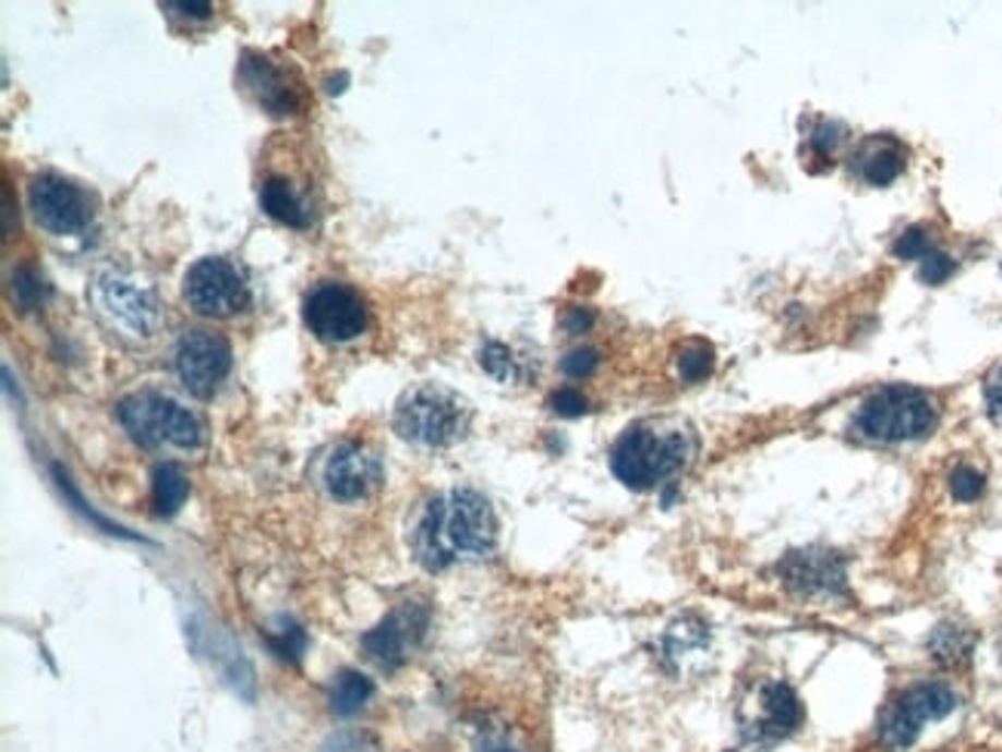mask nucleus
I'll return each instance as SVG.
<instances>
[{"label":"nucleus","mask_w":1002,"mask_h":752,"mask_svg":"<svg viewBox=\"0 0 1002 752\" xmlns=\"http://www.w3.org/2000/svg\"><path fill=\"white\" fill-rule=\"evenodd\" d=\"M497 549V516L479 490L454 487L438 497L417 521L413 556L426 571H445L457 561H482Z\"/></svg>","instance_id":"nucleus-1"},{"label":"nucleus","mask_w":1002,"mask_h":752,"mask_svg":"<svg viewBox=\"0 0 1002 752\" xmlns=\"http://www.w3.org/2000/svg\"><path fill=\"white\" fill-rule=\"evenodd\" d=\"M259 207L290 229H312L322 216V173L312 145L281 133L259 155Z\"/></svg>","instance_id":"nucleus-2"},{"label":"nucleus","mask_w":1002,"mask_h":752,"mask_svg":"<svg viewBox=\"0 0 1002 752\" xmlns=\"http://www.w3.org/2000/svg\"><path fill=\"white\" fill-rule=\"evenodd\" d=\"M691 453L695 438L688 429L636 423L611 448V472L632 490H651L688 466Z\"/></svg>","instance_id":"nucleus-3"},{"label":"nucleus","mask_w":1002,"mask_h":752,"mask_svg":"<svg viewBox=\"0 0 1002 752\" xmlns=\"http://www.w3.org/2000/svg\"><path fill=\"white\" fill-rule=\"evenodd\" d=\"M395 432L423 448H450L472 426V408L463 395L438 383H423L401 395L393 416Z\"/></svg>","instance_id":"nucleus-4"},{"label":"nucleus","mask_w":1002,"mask_h":752,"mask_svg":"<svg viewBox=\"0 0 1002 752\" xmlns=\"http://www.w3.org/2000/svg\"><path fill=\"white\" fill-rule=\"evenodd\" d=\"M938 426V404L913 386H885L873 392L855 413L860 438L877 445H904L931 435Z\"/></svg>","instance_id":"nucleus-5"},{"label":"nucleus","mask_w":1002,"mask_h":752,"mask_svg":"<svg viewBox=\"0 0 1002 752\" xmlns=\"http://www.w3.org/2000/svg\"><path fill=\"white\" fill-rule=\"evenodd\" d=\"M118 416L136 445L148 450H192L204 441V426L192 411L161 392H140L121 401Z\"/></svg>","instance_id":"nucleus-6"},{"label":"nucleus","mask_w":1002,"mask_h":752,"mask_svg":"<svg viewBox=\"0 0 1002 752\" xmlns=\"http://www.w3.org/2000/svg\"><path fill=\"white\" fill-rule=\"evenodd\" d=\"M234 81H238V90L271 118L303 114L309 108V90H305L300 72L269 53L244 50Z\"/></svg>","instance_id":"nucleus-7"},{"label":"nucleus","mask_w":1002,"mask_h":752,"mask_svg":"<svg viewBox=\"0 0 1002 752\" xmlns=\"http://www.w3.org/2000/svg\"><path fill=\"white\" fill-rule=\"evenodd\" d=\"M182 296L204 318H234L251 308V284L244 269L226 256H204L182 278Z\"/></svg>","instance_id":"nucleus-8"},{"label":"nucleus","mask_w":1002,"mask_h":752,"mask_svg":"<svg viewBox=\"0 0 1002 752\" xmlns=\"http://www.w3.org/2000/svg\"><path fill=\"white\" fill-rule=\"evenodd\" d=\"M303 322L315 340L346 345L371 327V308L359 290L346 281H318L305 293Z\"/></svg>","instance_id":"nucleus-9"},{"label":"nucleus","mask_w":1002,"mask_h":752,"mask_svg":"<svg viewBox=\"0 0 1002 752\" xmlns=\"http://www.w3.org/2000/svg\"><path fill=\"white\" fill-rule=\"evenodd\" d=\"M953 709H956V694L944 681L910 684L885 706L879 718V743L892 752L910 750L929 721L950 716Z\"/></svg>","instance_id":"nucleus-10"},{"label":"nucleus","mask_w":1002,"mask_h":752,"mask_svg":"<svg viewBox=\"0 0 1002 752\" xmlns=\"http://www.w3.org/2000/svg\"><path fill=\"white\" fill-rule=\"evenodd\" d=\"M93 305L124 337H152L161 324V300L143 281L124 271H102L93 281Z\"/></svg>","instance_id":"nucleus-11"},{"label":"nucleus","mask_w":1002,"mask_h":752,"mask_svg":"<svg viewBox=\"0 0 1002 752\" xmlns=\"http://www.w3.org/2000/svg\"><path fill=\"white\" fill-rule=\"evenodd\" d=\"M28 207L44 232L84 234L96 216V197L59 173H37L28 182Z\"/></svg>","instance_id":"nucleus-12"},{"label":"nucleus","mask_w":1002,"mask_h":752,"mask_svg":"<svg viewBox=\"0 0 1002 752\" xmlns=\"http://www.w3.org/2000/svg\"><path fill=\"white\" fill-rule=\"evenodd\" d=\"M177 374L189 395L214 398L232 374V345L214 330H185L177 345Z\"/></svg>","instance_id":"nucleus-13"},{"label":"nucleus","mask_w":1002,"mask_h":752,"mask_svg":"<svg viewBox=\"0 0 1002 752\" xmlns=\"http://www.w3.org/2000/svg\"><path fill=\"white\" fill-rule=\"evenodd\" d=\"M379 484H383V460L374 450L355 441L340 445L324 466V487L334 500H364Z\"/></svg>","instance_id":"nucleus-14"},{"label":"nucleus","mask_w":1002,"mask_h":752,"mask_svg":"<svg viewBox=\"0 0 1002 752\" xmlns=\"http://www.w3.org/2000/svg\"><path fill=\"white\" fill-rule=\"evenodd\" d=\"M784 580L796 592H802L808 598H840L845 592V568L833 553L823 549H806V553H793L784 558L781 565Z\"/></svg>","instance_id":"nucleus-15"},{"label":"nucleus","mask_w":1002,"mask_h":752,"mask_svg":"<svg viewBox=\"0 0 1002 752\" xmlns=\"http://www.w3.org/2000/svg\"><path fill=\"white\" fill-rule=\"evenodd\" d=\"M423 627H426V617L417 614V608L395 610L393 617H386L379 627L361 639V645L367 651V657L379 663L383 669H398L408 660L413 642L423 635Z\"/></svg>","instance_id":"nucleus-16"},{"label":"nucleus","mask_w":1002,"mask_h":752,"mask_svg":"<svg viewBox=\"0 0 1002 752\" xmlns=\"http://www.w3.org/2000/svg\"><path fill=\"white\" fill-rule=\"evenodd\" d=\"M802 725V703L787 681L762 684L747 731L756 740H781Z\"/></svg>","instance_id":"nucleus-17"},{"label":"nucleus","mask_w":1002,"mask_h":752,"mask_svg":"<svg viewBox=\"0 0 1002 752\" xmlns=\"http://www.w3.org/2000/svg\"><path fill=\"white\" fill-rule=\"evenodd\" d=\"M855 161H858L860 180L870 182V185H889V182H895L901 177L907 155L892 140H873V143H867L860 148Z\"/></svg>","instance_id":"nucleus-18"},{"label":"nucleus","mask_w":1002,"mask_h":752,"mask_svg":"<svg viewBox=\"0 0 1002 752\" xmlns=\"http://www.w3.org/2000/svg\"><path fill=\"white\" fill-rule=\"evenodd\" d=\"M189 497V478L177 463H161L155 469L152 478V502L158 509V516H173L180 512V506Z\"/></svg>","instance_id":"nucleus-19"},{"label":"nucleus","mask_w":1002,"mask_h":752,"mask_svg":"<svg viewBox=\"0 0 1002 752\" xmlns=\"http://www.w3.org/2000/svg\"><path fill=\"white\" fill-rule=\"evenodd\" d=\"M931 657L944 666H963L971 660V651H975V639L971 632L963 627H953V623H941V627L931 632L929 639Z\"/></svg>","instance_id":"nucleus-20"},{"label":"nucleus","mask_w":1002,"mask_h":752,"mask_svg":"<svg viewBox=\"0 0 1002 752\" xmlns=\"http://www.w3.org/2000/svg\"><path fill=\"white\" fill-rule=\"evenodd\" d=\"M371 698H374V681L355 672V669L340 672L334 681V691H330V703H334L337 716H355Z\"/></svg>","instance_id":"nucleus-21"},{"label":"nucleus","mask_w":1002,"mask_h":752,"mask_svg":"<svg viewBox=\"0 0 1002 752\" xmlns=\"http://www.w3.org/2000/svg\"><path fill=\"white\" fill-rule=\"evenodd\" d=\"M479 361H482L484 371L494 376V379H500V383H519L521 379V361L516 359L512 349L503 345V342H484L482 352H479Z\"/></svg>","instance_id":"nucleus-22"},{"label":"nucleus","mask_w":1002,"mask_h":752,"mask_svg":"<svg viewBox=\"0 0 1002 752\" xmlns=\"http://www.w3.org/2000/svg\"><path fill=\"white\" fill-rule=\"evenodd\" d=\"M713 349L707 345V342H688V345H681L679 352V374L685 383H698V379H707L710 371H713Z\"/></svg>","instance_id":"nucleus-23"},{"label":"nucleus","mask_w":1002,"mask_h":752,"mask_svg":"<svg viewBox=\"0 0 1002 752\" xmlns=\"http://www.w3.org/2000/svg\"><path fill=\"white\" fill-rule=\"evenodd\" d=\"M985 487H987L985 475H981L978 469L959 466V469H953V475H950V490H953V497H956L959 502L981 500Z\"/></svg>","instance_id":"nucleus-24"},{"label":"nucleus","mask_w":1002,"mask_h":752,"mask_svg":"<svg viewBox=\"0 0 1002 752\" xmlns=\"http://www.w3.org/2000/svg\"><path fill=\"white\" fill-rule=\"evenodd\" d=\"M953 259H950L947 253H938L931 251L926 259H919V281L922 284H944L950 275H953Z\"/></svg>","instance_id":"nucleus-25"},{"label":"nucleus","mask_w":1002,"mask_h":752,"mask_svg":"<svg viewBox=\"0 0 1002 752\" xmlns=\"http://www.w3.org/2000/svg\"><path fill=\"white\" fill-rule=\"evenodd\" d=\"M562 374L571 376V379H587V376L599 367V352L595 349H574L565 359L558 361Z\"/></svg>","instance_id":"nucleus-26"},{"label":"nucleus","mask_w":1002,"mask_h":752,"mask_svg":"<svg viewBox=\"0 0 1002 752\" xmlns=\"http://www.w3.org/2000/svg\"><path fill=\"white\" fill-rule=\"evenodd\" d=\"M931 251L934 247H931V238L926 229H907L895 244V253L901 259H926Z\"/></svg>","instance_id":"nucleus-27"},{"label":"nucleus","mask_w":1002,"mask_h":752,"mask_svg":"<svg viewBox=\"0 0 1002 752\" xmlns=\"http://www.w3.org/2000/svg\"><path fill=\"white\" fill-rule=\"evenodd\" d=\"M13 296H16V303L22 308H32L40 300V278H37L35 269H28V266L16 269V275H13Z\"/></svg>","instance_id":"nucleus-28"},{"label":"nucleus","mask_w":1002,"mask_h":752,"mask_svg":"<svg viewBox=\"0 0 1002 752\" xmlns=\"http://www.w3.org/2000/svg\"><path fill=\"white\" fill-rule=\"evenodd\" d=\"M550 408H553L555 413H562V416H580V413H587L590 401L583 398V392H577V389H558V392L550 398Z\"/></svg>","instance_id":"nucleus-29"},{"label":"nucleus","mask_w":1002,"mask_h":752,"mask_svg":"<svg viewBox=\"0 0 1002 752\" xmlns=\"http://www.w3.org/2000/svg\"><path fill=\"white\" fill-rule=\"evenodd\" d=\"M161 10H167L170 16H182V19H210L214 16V3H177V0H167L161 3Z\"/></svg>","instance_id":"nucleus-30"},{"label":"nucleus","mask_w":1002,"mask_h":752,"mask_svg":"<svg viewBox=\"0 0 1002 752\" xmlns=\"http://www.w3.org/2000/svg\"><path fill=\"white\" fill-rule=\"evenodd\" d=\"M842 143V126L833 124V121H823L818 130H814V136H811V145L821 151V155H830L836 145Z\"/></svg>","instance_id":"nucleus-31"},{"label":"nucleus","mask_w":1002,"mask_h":752,"mask_svg":"<svg viewBox=\"0 0 1002 752\" xmlns=\"http://www.w3.org/2000/svg\"><path fill=\"white\" fill-rule=\"evenodd\" d=\"M987 411L993 416V423L1002 426V367L987 383Z\"/></svg>","instance_id":"nucleus-32"},{"label":"nucleus","mask_w":1002,"mask_h":752,"mask_svg":"<svg viewBox=\"0 0 1002 752\" xmlns=\"http://www.w3.org/2000/svg\"><path fill=\"white\" fill-rule=\"evenodd\" d=\"M592 324V312L590 308H568V318H565V327L571 330V333H583L587 327Z\"/></svg>","instance_id":"nucleus-33"},{"label":"nucleus","mask_w":1002,"mask_h":752,"mask_svg":"<svg viewBox=\"0 0 1002 752\" xmlns=\"http://www.w3.org/2000/svg\"><path fill=\"white\" fill-rule=\"evenodd\" d=\"M497 752H509V750H497Z\"/></svg>","instance_id":"nucleus-34"}]
</instances>
